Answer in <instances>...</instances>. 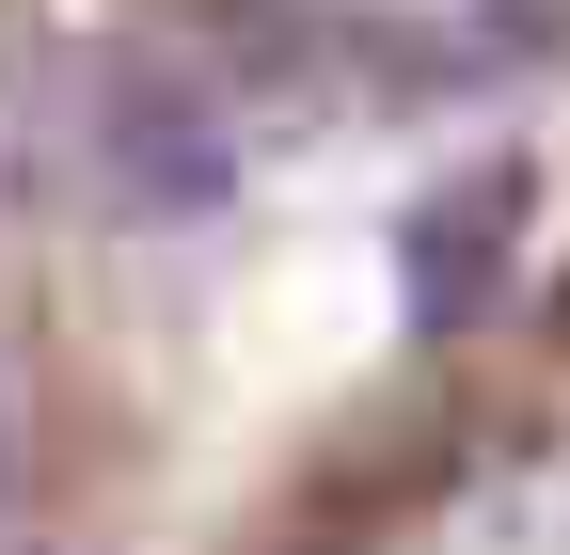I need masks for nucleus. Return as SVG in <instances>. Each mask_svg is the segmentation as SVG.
I'll list each match as a JSON object with an SVG mask.
<instances>
[{"label": "nucleus", "instance_id": "f03ea898", "mask_svg": "<svg viewBox=\"0 0 570 555\" xmlns=\"http://www.w3.org/2000/svg\"><path fill=\"white\" fill-rule=\"evenodd\" d=\"M508 238H523V175L508 159H460L444 191H428L412 206V270H396V286H412V318L428 333H460V318H491V286H508Z\"/></svg>", "mask_w": 570, "mask_h": 555}, {"label": "nucleus", "instance_id": "20e7f679", "mask_svg": "<svg viewBox=\"0 0 570 555\" xmlns=\"http://www.w3.org/2000/svg\"><path fill=\"white\" fill-rule=\"evenodd\" d=\"M0 191H17V111H0Z\"/></svg>", "mask_w": 570, "mask_h": 555}, {"label": "nucleus", "instance_id": "f257e3e1", "mask_svg": "<svg viewBox=\"0 0 570 555\" xmlns=\"http://www.w3.org/2000/svg\"><path fill=\"white\" fill-rule=\"evenodd\" d=\"M63 159H80V191L111 223L190 238V223L238 206V96L206 64H175V48H96L63 80Z\"/></svg>", "mask_w": 570, "mask_h": 555}, {"label": "nucleus", "instance_id": "7ed1b4c3", "mask_svg": "<svg viewBox=\"0 0 570 555\" xmlns=\"http://www.w3.org/2000/svg\"><path fill=\"white\" fill-rule=\"evenodd\" d=\"M17 460H32V445H17V381H0V508H17Z\"/></svg>", "mask_w": 570, "mask_h": 555}]
</instances>
